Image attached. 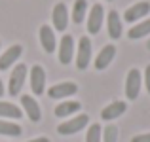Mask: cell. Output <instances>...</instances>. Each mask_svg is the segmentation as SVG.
Here are the masks:
<instances>
[{"label": "cell", "instance_id": "8", "mask_svg": "<svg viewBox=\"0 0 150 142\" xmlns=\"http://www.w3.org/2000/svg\"><path fill=\"white\" fill-rule=\"evenodd\" d=\"M74 57V38L70 34H65L59 44V63L61 65H70Z\"/></svg>", "mask_w": 150, "mask_h": 142}, {"label": "cell", "instance_id": "4", "mask_svg": "<svg viewBox=\"0 0 150 142\" xmlns=\"http://www.w3.org/2000/svg\"><path fill=\"white\" fill-rule=\"evenodd\" d=\"M141 72L137 68H131L127 72V78H125V97L129 101H135L139 97V91H141Z\"/></svg>", "mask_w": 150, "mask_h": 142}, {"label": "cell", "instance_id": "12", "mask_svg": "<svg viewBox=\"0 0 150 142\" xmlns=\"http://www.w3.org/2000/svg\"><path fill=\"white\" fill-rule=\"evenodd\" d=\"M38 36H40V46L46 53H53L55 46H57V40H55V32L53 29L48 25H42L40 30H38Z\"/></svg>", "mask_w": 150, "mask_h": 142}, {"label": "cell", "instance_id": "20", "mask_svg": "<svg viewBox=\"0 0 150 142\" xmlns=\"http://www.w3.org/2000/svg\"><path fill=\"white\" fill-rule=\"evenodd\" d=\"M86 13H88V0H76L72 6V21L76 25H80L84 21Z\"/></svg>", "mask_w": 150, "mask_h": 142}, {"label": "cell", "instance_id": "21", "mask_svg": "<svg viewBox=\"0 0 150 142\" xmlns=\"http://www.w3.org/2000/svg\"><path fill=\"white\" fill-rule=\"evenodd\" d=\"M0 135H6V136H19V135H21V127H19L17 123H11V121L0 120Z\"/></svg>", "mask_w": 150, "mask_h": 142}, {"label": "cell", "instance_id": "10", "mask_svg": "<svg viewBox=\"0 0 150 142\" xmlns=\"http://www.w3.org/2000/svg\"><path fill=\"white\" fill-rule=\"evenodd\" d=\"M148 11H150V2H137V4H133V6H129L127 10H125L124 21L135 23V21H139V19H143L144 15H148Z\"/></svg>", "mask_w": 150, "mask_h": 142}, {"label": "cell", "instance_id": "2", "mask_svg": "<svg viewBox=\"0 0 150 142\" xmlns=\"http://www.w3.org/2000/svg\"><path fill=\"white\" fill-rule=\"evenodd\" d=\"M27 80V65H17L13 70H11V76H10V84H8V93L11 97L21 93L23 84Z\"/></svg>", "mask_w": 150, "mask_h": 142}, {"label": "cell", "instance_id": "18", "mask_svg": "<svg viewBox=\"0 0 150 142\" xmlns=\"http://www.w3.org/2000/svg\"><path fill=\"white\" fill-rule=\"evenodd\" d=\"M0 117H8V120H19L23 117V110L19 106L11 104V102L0 101Z\"/></svg>", "mask_w": 150, "mask_h": 142}, {"label": "cell", "instance_id": "3", "mask_svg": "<svg viewBox=\"0 0 150 142\" xmlns=\"http://www.w3.org/2000/svg\"><path fill=\"white\" fill-rule=\"evenodd\" d=\"M88 121H89V116L80 114V116H76V117H72V120L61 123L57 127V133H59V135H74V133L82 131V129L88 125Z\"/></svg>", "mask_w": 150, "mask_h": 142}, {"label": "cell", "instance_id": "9", "mask_svg": "<svg viewBox=\"0 0 150 142\" xmlns=\"http://www.w3.org/2000/svg\"><path fill=\"white\" fill-rule=\"evenodd\" d=\"M30 89L34 95H42L46 89V72L40 65H34L30 68Z\"/></svg>", "mask_w": 150, "mask_h": 142}, {"label": "cell", "instance_id": "28", "mask_svg": "<svg viewBox=\"0 0 150 142\" xmlns=\"http://www.w3.org/2000/svg\"><path fill=\"white\" fill-rule=\"evenodd\" d=\"M148 49H150V42H148Z\"/></svg>", "mask_w": 150, "mask_h": 142}, {"label": "cell", "instance_id": "15", "mask_svg": "<svg viewBox=\"0 0 150 142\" xmlns=\"http://www.w3.org/2000/svg\"><path fill=\"white\" fill-rule=\"evenodd\" d=\"M106 27H108V36L112 40H118L122 36V32H124L122 30V19H120L116 10L108 11V15H106Z\"/></svg>", "mask_w": 150, "mask_h": 142}, {"label": "cell", "instance_id": "23", "mask_svg": "<svg viewBox=\"0 0 150 142\" xmlns=\"http://www.w3.org/2000/svg\"><path fill=\"white\" fill-rule=\"evenodd\" d=\"M103 140L105 142H118V127L116 125H106L103 129Z\"/></svg>", "mask_w": 150, "mask_h": 142}, {"label": "cell", "instance_id": "30", "mask_svg": "<svg viewBox=\"0 0 150 142\" xmlns=\"http://www.w3.org/2000/svg\"><path fill=\"white\" fill-rule=\"evenodd\" d=\"M108 2H112V0H108Z\"/></svg>", "mask_w": 150, "mask_h": 142}, {"label": "cell", "instance_id": "17", "mask_svg": "<svg viewBox=\"0 0 150 142\" xmlns=\"http://www.w3.org/2000/svg\"><path fill=\"white\" fill-rule=\"evenodd\" d=\"M80 108H82V104L78 101H65V102H61V104L55 106V116H57V117L72 116V114L78 112Z\"/></svg>", "mask_w": 150, "mask_h": 142}, {"label": "cell", "instance_id": "7", "mask_svg": "<svg viewBox=\"0 0 150 142\" xmlns=\"http://www.w3.org/2000/svg\"><path fill=\"white\" fill-rule=\"evenodd\" d=\"M103 17H105V10L101 4H93V8L89 10L88 15V32L89 34H97L103 27Z\"/></svg>", "mask_w": 150, "mask_h": 142}, {"label": "cell", "instance_id": "26", "mask_svg": "<svg viewBox=\"0 0 150 142\" xmlns=\"http://www.w3.org/2000/svg\"><path fill=\"white\" fill-rule=\"evenodd\" d=\"M27 142H50V138H46V136H38V138H33V140H27Z\"/></svg>", "mask_w": 150, "mask_h": 142}, {"label": "cell", "instance_id": "16", "mask_svg": "<svg viewBox=\"0 0 150 142\" xmlns=\"http://www.w3.org/2000/svg\"><path fill=\"white\" fill-rule=\"evenodd\" d=\"M114 57H116V46H112V44L105 46V47L99 51L97 59H95V68H97V70H105L106 66L112 63Z\"/></svg>", "mask_w": 150, "mask_h": 142}, {"label": "cell", "instance_id": "25", "mask_svg": "<svg viewBox=\"0 0 150 142\" xmlns=\"http://www.w3.org/2000/svg\"><path fill=\"white\" fill-rule=\"evenodd\" d=\"M144 85H146V91L150 93V65L144 68Z\"/></svg>", "mask_w": 150, "mask_h": 142}, {"label": "cell", "instance_id": "11", "mask_svg": "<svg viewBox=\"0 0 150 142\" xmlns=\"http://www.w3.org/2000/svg\"><path fill=\"white\" fill-rule=\"evenodd\" d=\"M21 106H23V110L27 112V117H29L30 121H40L42 110H40V104L36 102L34 97H30V95H23V97H21Z\"/></svg>", "mask_w": 150, "mask_h": 142}, {"label": "cell", "instance_id": "13", "mask_svg": "<svg viewBox=\"0 0 150 142\" xmlns=\"http://www.w3.org/2000/svg\"><path fill=\"white\" fill-rule=\"evenodd\" d=\"M23 53V47L19 44H13L11 47H8L2 55H0V70H8Z\"/></svg>", "mask_w": 150, "mask_h": 142}, {"label": "cell", "instance_id": "5", "mask_svg": "<svg viewBox=\"0 0 150 142\" xmlns=\"http://www.w3.org/2000/svg\"><path fill=\"white\" fill-rule=\"evenodd\" d=\"M51 21H53V27L63 32L69 25V8H67L65 2H57L53 6V11H51Z\"/></svg>", "mask_w": 150, "mask_h": 142}, {"label": "cell", "instance_id": "29", "mask_svg": "<svg viewBox=\"0 0 150 142\" xmlns=\"http://www.w3.org/2000/svg\"><path fill=\"white\" fill-rule=\"evenodd\" d=\"M0 46H2V42H0Z\"/></svg>", "mask_w": 150, "mask_h": 142}, {"label": "cell", "instance_id": "27", "mask_svg": "<svg viewBox=\"0 0 150 142\" xmlns=\"http://www.w3.org/2000/svg\"><path fill=\"white\" fill-rule=\"evenodd\" d=\"M4 95V84H2V80H0V97Z\"/></svg>", "mask_w": 150, "mask_h": 142}, {"label": "cell", "instance_id": "14", "mask_svg": "<svg viewBox=\"0 0 150 142\" xmlns=\"http://www.w3.org/2000/svg\"><path fill=\"white\" fill-rule=\"evenodd\" d=\"M125 110H127V104H125L124 101H114V102H110L108 106L103 108L101 117L105 121H112V120H116V117H120Z\"/></svg>", "mask_w": 150, "mask_h": 142}, {"label": "cell", "instance_id": "19", "mask_svg": "<svg viewBox=\"0 0 150 142\" xmlns=\"http://www.w3.org/2000/svg\"><path fill=\"white\" fill-rule=\"evenodd\" d=\"M148 34H150V19L133 25L131 29H129L127 36H129V40H139V38H144V36H148Z\"/></svg>", "mask_w": 150, "mask_h": 142}, {"label": "cell", "instance_id": "22", "mask_svg": "<svg viewBox=\"0 0 150 142\" xmlns=\"http://www.w3.org/2000/svg\"><path fill=\"white\" fill-rule=\"evenodd\" d=\"M101 125L99 123H93L89 125L88 129V135H86V142H101Z\"/></svg>", "mask_w": 150, "mask_h": 142}, {"label": "cell", "instance_id": "6", "mask_svg": "<svg viewBox=\"0 0 150 142\" xmlns=\"http://www.w3.org/2000/svg\"><path fill=\"white\" fill-rule=\"evenodd\" d=\"M76 91H78V85L74 84V82H61V84L51 85V87L48 89V95H50V98L57 101V98L70 97V95H74Z\"/></svg>", "mask_w": 150, "mask_h": 142}, {"label": "cell", "instance_id": "1", "mask_svg": "<svg viewBox=\"0 0 150 142\" xmlns=\"http://www.w3.org/2000/svg\"><path fill=\"white\" fill-rule=\"evenodd\" d=\"M91 63V40L88 36H82L76 49V66L78 70H86Z\"/></svg>", "mask_w": 150, "mask_h": 142}, {"label": "cell", "instance_id": "24", "mask_svg": "<svg viewBox=\"0 0 150 142\" xmlns=\"http://www.w3.org/2000/svg\"><path fill=\"white\" fill-rule=\"evenodd\" d=\"M131 142H150V133H143V135L133 136Z\"/></svg>", "mask_w": 150, "mask_h": 142}]
</instances>
